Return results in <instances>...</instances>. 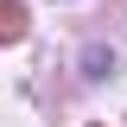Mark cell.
Wrapping results in <instances>:
<instances>
[{"label":"cell","mask_w":127,"mask_h":127,"mask_svg":"<svg viewBox=\"0 0 127 127\" xmlns=\"http://www.w3.org/2000/svg\"><path fill=\"white\" fill-rule=\"evenodd\" d=\"M19 38H26V6L0 0V45H19Z\"/></svg>","instance_id":"1"}]
</instances>
